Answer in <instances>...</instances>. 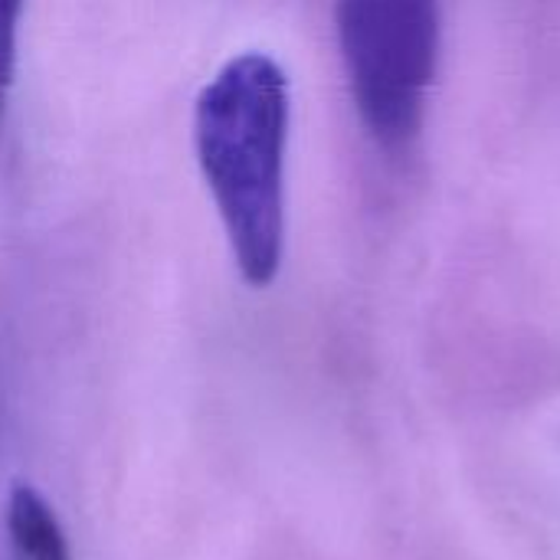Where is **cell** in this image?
<instances>
[{"label":"cell","mask_w":560,"mask_h":560,"mask_svg":"<svg viewBox=\"0 0 560 560\" xmlns=\"http://www.w3.org/2000/svg\"><path fill=\"white\" fill-rule=\"evenodd\" d=\"M292 92L266 52L233 56L197 95L194 151L246 285L276 282L285 256V148Z\"/></svg>","instance_id":"1"},{"label":"cell","mask_w":560,"mask_h":560,"mask_svg":"<svg viewBox=\"0 0 560 560\" xmlns=\"http://www.w3.org/2000/svg\"><path fill=\"white\" fill-rule=\"evenodd\" d=\"M335 23L364 128L384 148H407L436 79L440 0H338Z\"/></svg>","instance_id":"2"},{"label":"cell","mask_w":560,"mask_h":560,"mask_svg":"<svg viewBox=\"0 0 560 560\" xmlns=\"http://www.w3.org/2000/svg\"><path fill=\"white\" fill-rule=\"evenodd\" d=\"M7 532L20 560H69L66 535L46 505V499L33 489L16 482L7 499Z\"/></svg>","instance_id":"3"},{"label":"cell","mask_w":560,"mask_h":560,"mask_svg":"<svg viewBox=\"0 0 560 560\" xmlns=\"http://www.w3.org/2000/svg\"><path fill=\"white\" fill-rule=\"evenodd\" d=\"M23 7L26 0H0V128L13 89V72H16V36H20Z\"/></svg>","instance_id":"4"}]
</instances>
